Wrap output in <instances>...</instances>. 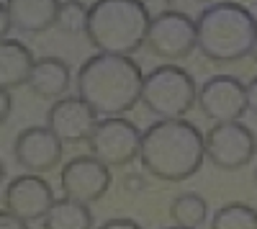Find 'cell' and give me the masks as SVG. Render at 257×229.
<instances>
[{"mask_svg": "<svg viewBox=\"0 0 257 229\" xmlns=\"http://www.w3.org/2000/svg\"><path fill=\"white\" fill-rule=\"evenodd\" d=\"M198 52L211 59L226 62L244 59L257 39V18L239 3H224L206 8L196 21Z\"/></svg>", "mask_w": 257, "mask_h": 229, "instance_id": "obj_4", "label": "cell"}, {"mask_svg": "<svg viewBox=\"0 0 257 229\" xmlns=\"http://www.w3.org/2000/svg\"><path fill=\"white\" fill-rule=\"evenodd\" d=\"M170 219L175 221V226L183 229H201L208 221V203L201 193L185 191L170 203Z\"/></svg>", "mask_w": 257, "mask_h": 229, "instance_id": "obj_18", "label": "cell"}, {"mask_svg": "<svg viewBox=\"0 0 257 229\" xmlns=\"http://www.w3.org/2000/svg\"><path fill=\"white\" fill-rule=\"evenodd\" d=\"M64 144L54 137L49 127H26L13 142V157L26 173L44 175L62 162Z\"/></svg>", "mask_w": 257, "mask_h": 229, "instance_id": "obj_13", "label": "cell"}, {"mask_svg": "<svg viewBox=\"0 0 257 229\" xmlns=\"http://www.w3.org/2000/svg\"><path fill=\"white\" fill-rule=\"evenodd\" d=\"M90 155L100 160L105 168H123L139 160L142 150V129L123 116L100 119L88 139Z\"/></svg>", "mask_w": 257, "mask_h": 229, "instance_id": "obj_7", "label": "cell"}, {"mask_svg": "<svg viewBox=\"0 0 257 229\" xmlns=\"http://www.w3.org/2000/svg\"><path fill=\"white\" fill-rule=\"evenodd\" d=\"M98 229H142L134 219H128V216H116V219H108V221H103Z\"/></svg>", "mask_w": 257, "mask_h": 229, "instance_id": "obj_21", "label": "cell"}, {"mask_svg": "<svg viewBox=\"0 0 257 229\" xmlns=\"http://www.w3.org/2000/svg\"><path fill=\"white\" fill-rule=\"evenodd\" d=\"M11 111H13V95H11V90L0 88V127L8 121Z\"/></svg>", "mask_w": 257, "mask_h": 229, "instance_id": "obj_22", "label": "cell"}, {"mask_svg": "<svg viewBox=\"0 0 257 229\" xmlns=\"http://www.w3.org/2000/svg\"><path fill=\"white\" fill-rule=\"evenodd\" d=\"M59 185L67 198L90 206L111 188V168H105L93 155H77L62 168Z\"/></svg>", "mask_w": 257, "mask_h": 229, "instance_id": "obj_10", "label": "cell"}, {"mask_svg": "<svg viewBox=\"0 0 257 229\" xmlns=\"http://www.w3.org/2000/svg\"><path fill=\"white\" fill-rule=\"evenodd\" d=\"M147 49L165 62H180L198 49L196 36V21L190 16L167 8L157 16H152V24L147 31Z\"/></svg>", "mask_w": 257, "mask_h": 229, "instance_id": "obj_6", "label": "cell"}, {"mask_svg": "<svg viewBox=\"0 0 257 229\" xmlns=\"http://www.w3.org/2000/svg\"><path fill=\"white\" fill-rule=\"evenodd\" d=\"M247 111L257 116V75L247 82Z\"/></svg>", "mask_w": 257, "mask_h": 229, "instance_id": "obj_24", "label": "cell"}, {"mask_svg": "<svg viewBox=\"0 0 257 229\" xmlns=\"http://www.w3.org/2000/svg\"><path fill=\"white\" fill-rule=\"evenodd\" d=\"M98 113L80 95H64L54 100L47 111V127L62 144H82L88 142L98 127Z\"/></svg>", "mask_w": 257, "mask_h": 229, "instance_id": "obj_12", "label": "cell"}, {"mask_svg": "<svg viewBox=\"0 0 257 229\" xmlns=\"http://www.w3.org/2000/svg\"><path fill=\"white\" fill-rule=\"evenodd\" d=\"M41 224H44V229H93V214L90 206L64 196L52 203Z\"/></svg>", "mask_w": 257, "mask_h": 229, "instance_id": "obj_17", "label": "cell"}, {"mask_svg": "<svg viewBox=\"0 0 257 229\" xmlns=\"http://www.w3.org/2000/svg\"><path fill=\"white\" fill-rule=\"evenodd\" d=\"M206 157L219 170H242L257 155V137L242 121H221L203 134Z\"/></svg>", "mask_w": 257, "mask_h": 229, "instance_id": "obj_8", "label": "cell"}, {"mask_svg": "<svg viewBox=\"0 0 257 229\" xmlns=\"http://www.w3.org/2000/svg\"><path fill=\"white\" fill-rule=\"evenodd\" d=\"M123 185L128 191H139V188H144V180H142V175H126Z\"/></svg>", "mask_w": 257, "mask_h": 229, "instance_id": "obj_26", "label": "cell"}, {"mask_svg": "<svg viewBox=\"0 0 257 229\" xmlns=\"http://www.w3.org/2000/svg\"><path fill=\"white\" fill-rule=\"evenodd\" d=\"M11 29H13V24H11L8 8H6V3H0V41H3V39H8Z\"/></svg>", "mask_w": 257, "mask_h": 229, "instance_id": "obj_25", "label": "cell"}, {"mask_svg": "<svg viewBox=\"0 0 257 229\" xmlns=\"http://www.w3.org/2000/svg\"><path fill=\"white\" fill-rule=\"evenodd\" d=\"M249 57L254 59V65H257V39H254V47H252V52H249Z\"/></svg>", "mask_w": 257, "mask_h": 229, "instance_id": "obj_29", "label": "cell"}, {"mask_svg": "<svg viewBox=\"0 0 257 229\" xmlns=\"http://www.w3.org/2000/svg\"><path fill=\"white\" fill-rule=\"evenodd\" d=\"M72 85V70L64 59L59 57H39L34 62V70L29 77V88L36 98L44 100H59L67 95Z\"/></svg>", "mask_w": 257, "mask_h": 229, "instance_id": "obj_14", "label": "cell"}, {"mask_svg": "<svg viewBox=\"0 0 257 229\" xmlns=\"http://www.w3.org/2000/svg\"><path fill=\"white\" fill-rule=\"evenodd\" d=\"M196 3H201V6L211 8V6H224V3H234V0H196Z\"/></svg>", "mask_w": 257, "mask_h": 229, "instance_id": "obj_27", "label": "cell"}, {"mask_svg": "<svg viewBox=\"0 0 257 229\" xmlns=\"http://www.w3.org/2000/svg\"><path fill=\"white\" fill-rule=\"evenodd\" d=\"M170 229H183V226H170Z\"/></svg>", "mask_w": 257, "mask_h": 229, "instance_id": "obj_31", "label": "cell"}, {"mask_svg": "<svg viewBox=\"0 0 257 229\" xmlns=\"http://www.w3.org/2000/svg\"><path fill=\"white\" fill-rule=\"evenodd\" d=\"M3 180H6V165H3V160H0V185H3Z\"/></svg>", "mask_w": 257, "mask_h": 229, "instance_id": "obj_28", "label": "cell"}, {"mask_svg": "<svg viewBox=\"0 0 257 229\" xmlns=\"http://www.w3.org/2000/svg\"><path fill=\"white\" fill-rule=\"evenodd\" d=\"M206 160L203 134L185 119H160L142 132L139 162L142 168L165 183L193 178Z\"/></svg>", "mask_w": 257, "mask_h": 229, "instance_id": "obj_1", "label": "cell"}, {"mask_svg": "<svg viewBox=\"0 0 257 229\" xmlns=\"http://www.w3.org/2000/svg\"><path fill=\"white\" fill-rule=\"evenodd\" d=\"M152 24L144 0H95L88 11V41L100 54H137Z\"/></svg>", "mask_w": 257, "mask_h": 229, "instance_id": "obj_3", "label": "cell"}, {"mask_svg": "<svg viewBox=\"0 0 257 229\" xmlns=\"http://www.w3.org/2000/svg\"><path fill=\"white\" fill-rule=\"evenodd\" d=\"M196 106L213 124L239 121L247 111V85L234 75H213L198 88Z\"/></svg>", "mask_w": 257, "mask_h": 229, "instance_id": "obj_9", "label": "cell"}, {"mask_svg": "<svg viewBox=\"0 0 257 229\" xmlns=\"http://www.w3.org/2000/svg\"><path fill=\"white\" fill-rule=\"evenodd\" d=\"M198 98V85L193 75L173 62L155 67L144 75L142 82V103L157 119H183Z\"/></svg>", "mask_w": 257, "mask_h": 229, "instance_id": "obj_5", "label": "cell"}, {"mask_svg": "<svg viewBox=\"0 0 257 229\" xmlns=\"http://www.w3.org/2000/svg\"><path fill=\"white\" fill-rule=\"evenodd\" d=\"M88 11L90 8L82 0H62L54 26L64 34H85V29H88Z\"/></svg>", "mask_w": 257, "mask_h": 229, "instance_id": "obj_20", "label": "cell"}, {"mask_svg": "<svg viewBox=\"0 0 257 229\" xmlns=\"http://www.w3.org/2000/svg\"><path fill=\"white\" fill-rule=\"evenodd\" d=\"M211 229H257V209L247 203H226L213 214Z\"/></svg>", "mask_w": 257, "mask_h": 229, "instance_id": "obj_19", "label": "cell"}, {"mask_svg": "<svg viewBox=\"0 0 257 229\" xmlns=\"http://www.w3.org/2000/svg\"><path fill=\"white\" fill-rule=\"evenodd\" d=\"M252 180H254V188H257V168H254V173H252Z\"/></svg>", "mask_w": 257, "mask_h": 229, "instance_id": "obj_30", "label": "cell"}, {"mask_svg": "<svg viewBox=\"0 0 257 229\" xmlns=\"http://www.w3.org/2000/svg\"><path fill=\"white\" fill-rule=\"evenodd\" d=\"M34 52L18 39L0 41V88L16 90L21 85H29V77L34 70Z\"/></svg>", "mask_w": 257, "mask_h": 229, "instance_id": "obj_16", "label": "cell"}, {"mask_svg": "<svg viewBox=\"0 0 257 229\" xmlns=\"http://www.w3.org/2000/svg\"><path fill=\"white\" fill-rule=\"evenodd\" d=\"M54 201L57 198H54L52 185L44 178H39L36 173H24L13 178L3 191V209L18 219H24L26 224L41 221Z\"/></svg>", "mask_w": 257, "mask_h": 229, "instance_id": "obj_11", "label": "cell"}, {"mask_svg": "<svg viewBox=\"0 0 257 229\" xmlns=\"http://www.w3.org/2000/svg\"><path fill=\"white\" fill-rule=\"evenodd\" d=\"M62 0H6L13 29L24 34H44L57 24Z\"/></svg>", "mask_w": 257, "mask_h": 229, "instance_id": "obj_15", "label": "cell"}, {"mask_svg": "<svg viewBox=\"0 0 257 229\" xmlns=\"http://www.w3.org/2000/svg\"><path fill=\"white\" fill-rule=\"evenodd\" d=\"M0 229H29V224L3 209V211H0Z\"/></svg>", "mask_w": 257, "mask_h": 229, "instance_id": "obj_23", "label": "cell"}, {"mask_svg": "<svg viewBox=\"0 0 257 229\" xmlns=\"http://www.w3.org/2000/svg\"><path fill=\"white\" fill-rule=\"evenodd\" d=\"M144 72L134 57L118 54H93L82 62L75 75L77 95L103 116H121L142 103Z\"/></svg>", "mask_w": 257, "mask_h": 229, "instance_id": "obj_2", "label": "cell"}]
</instances>
